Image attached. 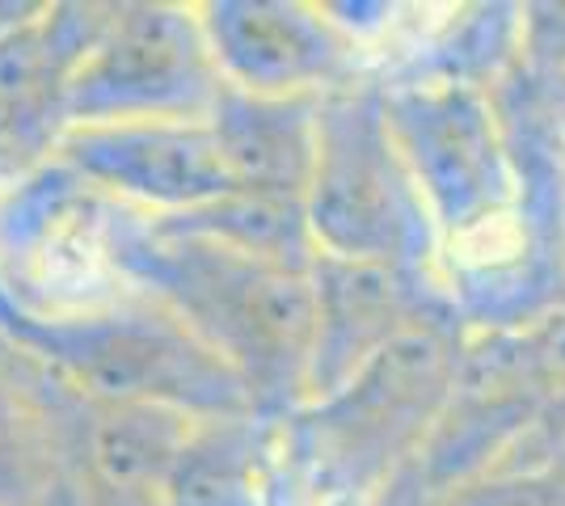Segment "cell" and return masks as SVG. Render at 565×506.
<instances>
[{"instance_id":"cell-12","label":"cell","mask_w":565,"mask_h":506,"mask_svg":"<svg viewBox=\"0 0 565 506\" xmlns=\"http://www.w3.org/2000/svg\"><path fill=\"white\" fill-rule=\"evenodd\" d=\"M47 456L39 413L30 410L13 372L0 359V506H30L43 489Z\"/></svg>"},{"instance_id":"cell-6","label":"cell","mask_w":565,"mask_h":506,"mask_svg":"<svg viewBox=\"0 0 565 506\" xmlns=\"http://www.w3.org/2000/svg\"><path fill=\"white\" fill-rule=\"evenodd\" d=\"M317 351L308 376V401L330 397L363 363L418 330H469L435 274L384 262L317 258Z\"/></svg>"},{"instance_id":"cell-13","label":"cell","mask_w":565,"mask_h":506,"mask_svg":"<svg viewBox=\"0 0 565 506\" xmlns=\"http://www.w3.org/2000/svg\"><path fill=\"white\" fill-rule=\"evenodd\" d=\"M448 506H562L548 473H490L448 494Z\"/></svg>"},{"instance_id":"cell-11","label":"cell","mask_w":565,"mask_h":506,"mask_svg":"<svg viewBox=\"0 0 565 506\" xmlns=\"http://www.w3.org/2000/svg\"><path fill=\"white\" fill-rule=\"evenodd\" d=\"M258 422H203L161 485L166 506H262Z\"/></svg>"},{"instance_id":"cell-9","label":"cell","mask_w":565,"mask_h":506,"mask_svg":"<svg viewBox=\"0 0 565 506\" xmlns=\"http://www.w3.org/2000/svg\"><path fill=\"white\" fill-rule=\"evenodd\" d=\"M68 152L97 182L186 212L212 207L241 191L207 119L89 122L68 140Z\"/></svg>"},{"instance_id":"cell-8","label":"cell","mask_w":565,"mask_h":506,"mask_svg":"<svg viewBox=\"0 0 565 506\" xmlns=\"http://www.w3.org/2000/svg\"><path fill=\"white\" fill-rule=\"evenodd\" d=\"M224 76L215 68L203 25H190L166 9L140 13L102 47L76 85V115L89 122H136L173 119L186 110L190 119H207Z\"/></svg>"},{"instance_id":"cell-1","label":"cell","mask_w":565,"mask_h":506,"mask_svg":"<svg viewBox=\"0 0 565 506\" xmlns=\"http://www.w3.org/2000/svg\"><path fill=\"white\" fill-rule=\"evenodd\" d=\"M118 254L245 380L258 418H291L305 406L317 351V283L308 266L173 228Z\"/></svg>"},{"instance_id":"cell-15","label":"cell","mask_w":565,"mask_h":506,"mask_svg":"<svg viewBox=\"0 0 565 506\" xmlns=\"http://www.w3.org/2000/svg\"><path fill=\"white\" fill-rule=\"evenodd\" d=\"M562 309H565V291H562Z\"/></svg>"},{"instance_id":"cell-7","label":"cell","mask_w":565,"mask_h":506,"mask_svg":"<svg viewBox=\"0 0 565 506\" xmlns=\"http://www.w3.org/2000/svg\"><path fill=\"white\" fill-rule=\"evenodd\" d=\"M203 39L224 85L245 94H333L359 80V43L330 9L296 0H224L207 4Z\"/></svg>"},{"instance_id":"cell-10","label":"cell","mask_w":565,"mask_h":506,"mask_svg":"<svg viewBox=\"0 0 565 506\" xmlns=\"http://www.w3.org/2000/svg\"><path fill=\"white\" fill-rule=\"evenodd\" d=\"M321 101H326V94L262 97L233 89V85L220 89L207 122H212L215 140L224 148L241 191H308V177L317 165Z\"/></svg>"},{"instance_id":"cell-5","label":"cell","mask_w":565,"mask_h":506,"mask_svg":"<svg viewBox=\"0 0 565 506\" xmlns=\"http://www.w3.org/2000/svg\"><path fill=\"white\" fill-rule=\"evenodd\" d=\"M380 89L439 245L494 224L536 191L544 169L511 148L490 85L405 76L380 80Z\"/></svg>"},{"instance_id":"cell-4","label":"cell","mask_w":565,"mask_h":506,"mask_svg":"<svg viewBox=\"0 0 565 506\" xmlns=\"http://www.w3.org/2000/svg\"><path fill=\"white\" fill-rule=\"evenodd\" d=\"M0 334L39 351L118 410L157 406L199 422L258 418L245 380L173 313L43 316L0 295Z\"/></svg>"},{"instance_id":"cell-14","label":"cell","mask_w":565,"mask_h":506,"mask_svg":"<svg viewBox=\"0 0 565 506\" xmlns=\"http://www.w3.org/2000/svg\"><path fill=\"white\" fill-rule=\"evenodd\" d=\"M367 506H448V494L423 473V464H405L393 482L380 489Z\"/></svg>"},{"instance_id":"cell-2","label":"cell","mask_w":565,"mask_h":506,"mask_svg":"<svg viewBox=\"0 0 565 506\" xmlns=\"http://www.w3.org/2000/svg\"><path fill=\"white\" fill-rule=\"evenodd\" d=\"M465 334H405L330 397L305 401L282 418L287 456L312 503L367 506L405 464L423 456L456 385Z\"/></svg>"},{"instance_id":"cell-3","label":"cell","mask_w":565,"mask_h":506,"mask_svg":"<svg viewBox=\"0 0 565 506\" xmlns=\"http://www.w3.org/2000/svg\"><path fill=\"white\" fill-rule=\"evenodd\" d=\"M305 212L317 254L326 258L435 274L439 233L401 157L376 76H359L321 101Z\"/></svg>"}]
</instances>
